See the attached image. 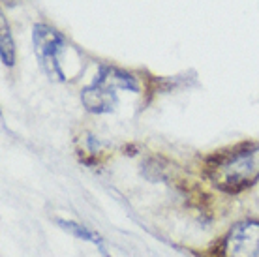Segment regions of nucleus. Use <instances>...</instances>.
<instances>
[{
  "mask_svg": "<svg viewBox=\"0 0 259 257\" xmlns=\"http://www.w3.org/2000/svg\"><path fill=\"white\" fill-rule=\"evenodd\" d=\"M214 184L227 193H237L259 179V145L246 143L227 154H216L208 163Z\"/></svg>",
  "mask_w": 259,
  "mask_h": 257,
  "instance_id": "nucleus-1",
  "label": "nucleus"
},
{
  "mask_svg": "<svg viewBox=\"0 0 259 257\" xmlns=\"http://www.w3.org/2000/svg\"><path fill=\"white\" fill-rule=\"evenodd\" d=\"M34 53L39 60L41 70L46 71L51 79L62 81L64 71L60 68V55L64 51V38L55 28L47 25H36L32 32Z\"/></svg>",
  "mask_w": 259,
  "mask_h": 257,
  "instance_id": "nucleus-2",
  "label": "nucleus"
},
{
  "mask_svg": "<svg viewBox=\"0 0 259 257\" xmlns=\"http://www.w3.org/2000/svg\"><path fill=\"white\" fill-rule=\"evenodd\" d=\"M222 257H259V222L248 220L227 233L220 248Z\"/></svg>",
  "mask_w": 259,
  "mask_h": 257,
  "instance_id": "nucleus-3",
  "label": "nucleus"
},
{
  "mask_svg": "<svg viewBox=\"0 0 259 257\" xmlns=\"http://www.w3.org/2000/svg\"><path fill=\"white\" fill-rule=\"evenodd\" d=\"M81 100L91 113H109L117 105V92L113 87L94 79V83L83 90Z\"/></svg>",
  "mask_w": 259,
  "mask_h": 257,
  "instance_id": "nucleus-4",
  "label": "nucleus"
},
{
  "mask_svg": "<svg viewBox=\"0 0 259 257\" xmlns=\"http://www.w3.org/2000/svg\"><path fill=\"white\" fill-rule=\"evenodd\" d=\"M96 81L109 84L113 89H124V90H132V92H136V90L139 89L136 77H132L130 73L118 70V68H111V66L100 68Z\"/></svg>",
  "mask_w": 259,
  "mask_h": 257,
  "instance_id": "nucleus-5",
  "label": "nucleus"
},
{
  "mask_svg": "<svg viewBox=\"0 0 259 257\" xmlns=\"http://www.w3.org/2000/svg\"><path fill=\"white\" fill-rule=\"evenodd\" d=\"M59 225L64 229V231L71 233L73 237L83 238V240H89V242H92V244H96V246H100V248H102V238L98 237L94 231H91L89 227L79 225V224H75V222H70V220H59ZM102 250H104V248H102Z\"/></svg>",
  "mask_w": 259,
  "mask_h": 257,
  "instance_id": "nucleus-6",
  "label": "nucleus"
},
{
  "mask_svg": "<svg viewBox=\"0 0 259 257\" xmlns=\"http://www.w3.org/2000/svg\"><path fill=\"white\" fill-rule=\"evenodd\" d=\"M0 55H2V64L4 66H13V60H15V49H13V41H12V34H10V28H8L6 19L2 17V41H0Z\"/></svg>",
  "mask_w": 259,
  "mask_h": 257,
  "instance_id": "nucleus-7",
  "label": "nucleus"
}]
</instances>
